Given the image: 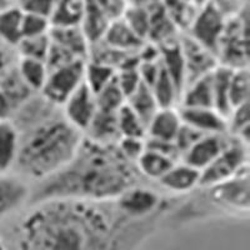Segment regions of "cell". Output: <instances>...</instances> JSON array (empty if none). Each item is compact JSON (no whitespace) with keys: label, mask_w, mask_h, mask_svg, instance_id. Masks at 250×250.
Listing matches in <instances>:
<instances>
[{"label":"cell","mask_w":250,"mask_h":250,"mask_svg":"<svg viewBox=\"0 0 250 250\" xmlns=\"http://www.w3.org/2000/svg\"><path fill=\"white\" fill-rule=\"evenodd\" d=\"M18 225V250H134L158 215L131 219L115 200L31 203Z\"/></svg>","instance_id":"obj_1"},{"label":"cell","mask_w":250,"mask_h":250,"mask_svg":"<svg viewBox=\"0 0 250 250\" xmlns=\"http://www.w3.org/2000/svg\"><path fill=\"white\" fill-rule=\"evenodd\" d=\"M139 171L118 150L84 137L74 159L66 167L40 180L31 191L29 204L48 199L110 202L138 184Z\"/></svg>","instance_id":"obj_2"},{"label":"cell","mask_w":250,"mask_h":250,"mask_svg":"<svg viewBox=\"0 0 250 250\" xmlns=\"http://www.w3.org/2000/svg\"><path fill=\"white\" fill-rule=\"evenodd\" d=\"M25 124L19 133V153L15 167L29 179L44 180L54 175L74 159L84 134L74 128L54 105L42 98L21 104Z\"/></svg>","instance_id":"obj_3"},{"label":"cell","mask_w":250,"mask_h":250,"mask_svg":"<svg viewBox=\"0 0 250 250\" xmlns=\"http://www.w3.org/2000/svg\"><path fill=\"white\" fill-rule=\"evenodd\" d=\"M249 24H248V10L245 9L236 17L227 20L224 34H223L216 59L219 65L229 69H245L249 62Z\"/></svg>","instance_id":"obj_4"},{"label":"cell","mask_w":250,"mask_h":250,"mask_svg":"<svg viewBox=\"0 0 250 250\" xmlns=\"http://www.w3.org/2000/svg\"><path fill=\"white\" fill-rule=\"evenodd\" d=\"M248 145L231 138L227 148L200 171V188H209L230 179L236 174L249 168Z\"/></svg>","instance_id":"obj_5"},{"label":"cell","mask_w":250,"mask_h":250,"mask_svg":"<svg viewBox=\"0 0 250 250\" xmlns=\"http://www.w3.org/2000/svg\"><path fill=\"white\" fill-rule=\"evenodd\" d=\"M85 64V60H77L68 65L49 70L45 84L40 90L42 97L62 108L68 98L84 82Z\"/></svg>","instance_id":"obj_6"},{"label":"cell","mask_w":250,"mask_h":250,"mask_svg":"<svg viewBox=\"0 0 250 250\" xmlns=\"http://www.w3.org/2000/svg\"><path fill=\"white\" fill-rule=\"evenodd\" d=\"M209 190V199L228 213L249 211V168L244 169L230 179L205 188Z\"/></svg>","instance_id":"obj_7"},{"label":"cell","mask_w":250,"mask_h":250,"mask_svg":"<svg viewBox=\"0 0 250 250\" xmlns=\"http://www.w3.org/2000/svg\"><path fill=\"white\" fill-rule=\"evenodd\" d=\"M227 20L213 4L208 3L198 8V12L188 29V35L216 55L219 43L224 34Z\"/></svg>","instance_id":"obj_8"},{"label":"cell","mask_w":250,"mask_h":250,"mask_svg":"<svg viewBox=\"0 0 250 250\" xmlns=\"http://www.w3.org/2000/svg\"><path fill=\"white\" fill-rule=\"evenodd\" d=\"M119 210L131 219H148L158 215L163 199L158 191L135 185L115 199Z\"/></svg>","instance_id":"obj_9"},{"label":"cell","mask_w":250,"mask_h":250,"mask_svg":"<svg viewBox=\"0 0 250 250\" xmlns=\"http://www.w3.org/2000/svg\"><path fill=\"white\" fill-rule=\"evenodd\" d=\"M62 115L74 128L85 133L98 111L97 100L85 82L71 94L62 106Z\"/></svg>","instance_id":"obj_10"},{"label":"cell","mask_w":250,"mask_h":250,"mask_svg":"<svg viewBox=\"0 0 250 250\" xmlns=\"http://www.w3.org/2000/svg\"><path fill=\"white\" fill-rule=\"evenodd\" d=\"M180 48L185 64V88L196 79L210 74L219 65L216 55L213 51L208 50L199 43H196L189 35L183 38Z\"/></svg>","instance_id":"obj_11"},{"label":"cell","mask_w":250,"mask_h":250,"mask_svg":"<svg viewBox=\"0 0 250 250\" xmlns=\"http://www.w3.org/2000/svg\"><path fill=\"white\" fill-rule=\"evenodd\" d=\"M231 138L233 137L228 133L207 134L200 138L189 150L185 151L180 159L185 164L202 171L227 148Z\"/></svg>","instance_id":"obj_12"},{"label":"cell","mask_w":250,"mask_h":250,"mask_svg":"<svg viewBox=\"0 0 250 250\" xmlns=\"http://www.w3.org/2000/svg\"><path fill=\"white\" fill-rule=\"evenodd\" d=\"M179 110L183 124H187L203 134L227 133V118L214 108H187Z\"/></svg>","instance_id":"obj_13"},{"label":"cell","mask_w":250,"mask_h":250,"mask_svg":"<svg viewBox=\"0 0 250 250\" xmlns=\"http://www.w3.org/2000/svg\"><path fill=\"white\" fill-rule=\"evenodd\" d=\"M31 189L20 176L0 174V218L29 202Z\"/></svg>","instance_id":"obj_14"},{"label":"cell","mask_w":250,"mask_h":250,"mask_svg":"<svg viewBox=\"0 0 250 250\" xmlns=\"http://www.w3.org/2000/svg\"><path fill=\"white\" fill-rule=\"evenodd\" d=\"M159 185L164 190L173 194H188L199 188L200 171L185 163H178L160 178Z\"/></svg>","instance_id":"obj_15"},{"label":"cell","mask_w":250,"mask_h":250,"mask_svg":"<svg viewBox=\"0 0 250 250\" xmlns=\"http://www.w3.org/2000/svg\"><path fill=\"white\" fill-rule=\"evenodd\" d=\"M183 122L179 110L174 108H159L146 126V139L174 143Z\"/></svg>","instance_id":"obj_16"},{"label":"cell","mask_w":250,"mask_h":250,"mask_svg":"<svg viewBox=\"0 0 250 250\" xmlns=\"http://www.w3.org/2000/svg\"><path fill=\"white\" fill-rule=\"evenodd\" d=\"M111 20L104 13L97 0H85V10L83 15L80 29L85 35L89 45L102 42Z\"/></svg>","instance_id":"obj_17"},{"label":"cell","mask_w":250,"mask_h":250,"mask_svg":"<svg viewBox=\"0 0 250 250\" xmlns=\"http://www.w3.org/2000/svg\"><path fill=\"white\" fill-rule=\"evenodd\" d=\"M49 38L51 43L70 51L79 59H88L90 45L80 26H51Z\"/></svg>","instance_id":"obj_18"},{"label":"cell","mask_w":250,"mask_h":250,"mask_svg":"<svg viewBox=\"0 0 250 250\" xmlns=\"http://www.w3.org/2000/svg\"><path fill=\"white\" fill-rule=\"evenodd\" d=\"M102 42L110 48L124 51V53H130V54L134 51H139L145 44L144 40L140 39L129 28L123 18L111 21Z\"/></svg>","instance_id":"obj_19"},{"label":"cell","mask_w":250,"mask_h":250,"mask_svg":"<svg viewBox=\"0 0 250 250\" xmlns=\"http://www.w3.org/2000/svg\"><path fill=\"white\" fill-rule=\"evenodd\" d=\"M19 153V131L13 120H0V174L15 167Z\"/></svg>","instance_id":"obj_20"},{"label":"cell","mask_w":250,"mask_h":250,"mask_svg":"<svg viewBox=\"0 0 250 250\" xmlns=\"http://www.w3.org/2000/svg\"><path fill=\"white\" fill-rule=\"evenodd\" d=\"M88 139L103 145H117L122 139L118 129L117 113H105L98 110L93 122L86 129Z\"/></svg>","instance_id":"obj_21"},{"label":"cell","mask_w":250,"mask_h":250,"mask_svg":"<svg viewBox=\"0 0 250 250\" xmlns=\"http://www.w3.org/2000/svg\"><path fill=\"white\" fill-rule=\"evenodd\" d=\"M214 71V70H213ZM210 74L196 79L184 89L182 94V106L187 108H214L213 79Z\"/></svg>","instance_id":"obj_22"},{"label":"cell","mask_w":250,"mask_h":250,"mask_svg":"<svg viewBox=\"0 0 250 250\" xmlns=\"http://www.w3.org/2000/svg\"><path fill=\"white\" fill-rule=\"evenodd\" d=\"M24 12L20 6L5 9L0 12V42L5 45L17 48L23 39Z\"/></svg>","instance_id":"obj_23"},{"label":"cell","mask_w":250,"mask_h":250,"mask_svg":"<svg viewBox=\"0 0 250 250\" xmlns=\"http://www.w3.org/2000/svg\"><path fill=\"white\" fill-rule=\"evenodd\" d=\"M176 162L178 160L170 156L145 148L144 153L135 163V167L140 174L149 179L159 180Z\"/></svg>","instance_id":"obj_24"},{"label":"cell","mask_w":250,"mask_h":250,"mask_svg":"<svg viewBox=\"0 0 250 250\" xmlns=\"http://www.w3.org/2000/svg\"><path fill=\"white\" fill-rule=\"evenodd\" d=\"M125 103L130 106L131 110L137 114L140 120L144 123L145 128L148 126L149 122L154 117V114L159 109V105L156 103L150 86H148L143 82L140 83L139 86L135 89V91L131 94Z\"/></svg>","instance_id":"obj_25"},{"label":"cell","mask_w":250,"mask_h":250,"mask_svg":"<svg viewBox=\"0 0 250 250\" xmlns=\"http://www.w3.org/2000/svg\"><path fill=\"white\" fill-rule=\"evenodd\" d=\"M85 0H57L50 17L51 26H80Z\"/></svg>","instance_id":"obj_26"},{"label":"cell","mask_w":250,"mask_h":250,"mask_svg":"<svg viewBox=\"0 0 250 250\" xmlns=\"http://www.w3.org/2000/svg\"><path fill=\"white\" fill-rule=\"evenodd\" d=\"M231 73H233V69L218 65L211 74L214 109L225 118H228L231 111L230 104H229V82H230Z\"/></svg>","instance_id":"obj_27"},{"label":"cell","mask_w":250,"mask_h":250,"mask_svg":"<svg viewBox=\"0 0 250 250\" xmlns=\"http://www.w3.org/2000/svg\"><path fill=\"white\" fill-rule=\"evenodd\" d=\"M17 69L20 78L31 91H40L43 89L49 73L45 62L20 58Z\"/></svg>","instance_id":"obj_28"},{"label":"cell","mask_w":250,"mask_h":250,"mask_svg":"<svg viewBox=\"0 0 250 250\" xmlns=\"http://www.w3.org/2000/svg\"><path fill=\"white\" fill-rule=\"evenodd\" d=\"M153 91L154 97H155L156 103L159 108H174L176 99H180V94L174 84L173 79L169 77L160 62V69L158 73L155 82L150 86Z\"/></svg>","instance_id":"obj_29"},{"label":"cell","mask_w":250,"mask_h":250,"mask_svg":"<svg viewBox=\"0 0 250 250\" xmlns=\"http://www.w3.org/2000/svg\"><path fill=\"white\" fill-rule=\"evenodd\" d=\"M117 70L111 66L97 62H86L84 82L89 86L94 95H97L102 89L105 88L115 78Z\"/></svg>","instance_id":"obj_30"},{"label":"cell","mask_w":250,"mask_h":250,"mask_svg":"<svg viewBox=\"0 0 250 250\" xmlns=\"http://www.w3.org/2000/svg\"><path fill=\"white\" fill-rule=\"evenodd\" d=\"M117 123L122 138H145L146 128L144 123L126 103L117 111Z\"/></svg>","instance_id":"obj_31"},{"label":"cell","mask_w":250,"mask_h":250,"mask_svg":"<svg viewBox=\"0 0 250 250\" xmlns=\"http://www.w3.org/2000/svg\"><path fill=\"white\" fill-rule=\"evenodd\" d=\"M250 79L249 69H236L233 70L229 82V104L233 110L236 106L249 102Z\"/></svg>","instance_id":"obj_32"},{"label":"cell","mask_w":250,"mask_h":250,"mask_svg":"<svg viewBox=\"0 0 250 250\" xmlns=\"http://www.w3.org/2000/svg\"><path fill=\"white\" fill-rule=\"evenodd\" d=\"M98 110L105 113H117L125 104L126 99L117 82V75L108 85L95 95Z\"/></svg>","instance_id":"obj_33"},{"label":"cell","mask_w":250,"mask_h":250,"mask_svg":"<svg viewBox=\"0 0 250 250\" xmlns=\"http://www.w3.org/2000/svg\"><path fill=\"white\" fill-rule=\"evenodd\" d=\"M123 19L129 28L145 42V38L149 37V29H150V13L148 6L129 5L125 10Z\"/></svg>","instance_id":"obj_34"},{"label":"cell","mask_w":250,"mask_h":250,"mask_svg":"<svg viewBox=\"0 0 250 250\" xmlns=\"http://www.w3.org/2000/svg\"><path fill=\"white\" fill-rule=\"evenodd\" d=\"M15 49L19 51L20 58L46 62L50 49V38L49 34L34 38H23Z\"/></svg>","instance_id":"obj_35"},{"label":"cell","mask_w":250,"mask_h":250,"mask_svg":"<svg viewBox=\"0 0 250 250\" xmlns=\"http://www.w3.org/2000/svg\"><path fill=\"white\" fill-rule=\"evenodd\" d=\"M249 102L244 103L242 105L236 106L227 118V133L230 137L236 138L240 133L249 129L250 114H249Z\"/></svg>","instance_id":"obj_36"},{"label":"cell","mask_w":250,"mask_h":250,"mask_svg":"<svg viewBox=\"0 0 250 250\" xmlns=\"http://www.w3.org/2000/svg\"><path fill=\"white\" fill-rule=\"evenodd\" d=\"M51 24L48 18L24 12L23 38H34L49 34Z\"/></svg>","instance_id":"obj_37"},{"label":"cell","mask_w":250,"mask_h":250,"mask_svg":"<svg viewBox=\"0 0 250 250\" xmlns=\"http://www.w3.org/2000/svg\"><path fill=\"white\" fill-rule=\"evenodd\" d=\"M118 150L128 162L135 164L145 150V139L143 138H122L117 144Z\"/></svg>","instance_id":"obj_38"},{"label":"cell","mask_w":250,"mask_h":250,"mask_svg":"<svg viewBox=\"0 0 250 250\" xmlns=\"http://www.w3.org/2000/svg\"><path fill=\"white\" fill-rule=\"evenodd\" d=\"M204 135H207V134L200 133V131L195 130V129L191 128V126H189L187 124H182V126L179 129V133H178L175 140H174V145H175L176 150L179 151L180 158H182V155L185 151L189 150Z\"/></svg>","instance_id":"obj_39"},{"label":"cell","mask_w":250,"mask_h":250,"mask_svg":"<svg viewBox=\"0 0 250 250\" xmlns=\"http://www.w3.org/2000/svg\"><path fill=\"white\" fill-rule=\"evenodd\" d=\"M55 3L57 0H24L19 6L23 12L40 15L50 20Z\"/></svg>","instance_id":"obj_40"},{"label":"cell","mask_w":250,"mask_h":250,"mask_svg":"<svg viewBox=\"0 0 250 250\" xmlns=\"http://www.w3.org/2000/svg\"><path fill=\"white\" fill-rule=\"evenodd\" d=\"M209 3L213 4L227 19L236 17L247 9L245 0H210Z\"/></svg>","instance_id":"obj_41"},{"label":"cell","mask_w":250,"mask_h":250,"mask_svg":"<svg viewBox=\"0 0 250 250\" xmlns=\"http://www.w3.org/2000/svg\"><path fill=\"white\" fill-rule=\"evenodd\" d=\"M12 105L8 102L6 97L3 94V91L0 90V120L9 119L10 113H12Z\"/></svg>","instance_id":"obj_42"},{"label":"cell","mask_w":250,"mask_h":250,"mask_svg":"<svg viewBox=\"0 0 250 250\" xmlns=\"http://www.w3.org/2000/svg\"><path fill=\"white\" fill-rule=\"evenodd\" d=\"M8 60H9L8 53H5L3 49H0V74L3 75V78L8 74L9 71H10L6 69L8 68Z\"/></svg>","instance_id":"obj_43"},{"label":"cell","mask_w":250,"mask_h":250,"mask_svg":"<svg viewBox=\"0 0 250 250\" xmlns=\"http://www.w3.org/2000/svg\"><path fill=\"white\" fill-rule=\"evenodd\" d=\"M13 6H19V0H0V12Z\"/></svg>","instance_id":"obj_44"},{"label":"cell","mask_w":250,"mask_h":250,"mask_svg":"<svg viewBox=\"0 0 250 250\" xmlns=\"http://www.w3.org/2000/svg\"><path fill=\"white\" fill-rule=\"evenodd\" d=\"M159 0H128L129 5H138V6H149L151 4L156 3Z\"/></svg>","instance_id":"obj_45"},{"label":"cell","mask_w":250,"mask_h":250,"mask_svg":"<svg viewBox=\"0 0 250 250\" xmlns=\"http://www.w3.org/2000/svg\"><path fill=\"white\" fill-rule=\"evenodd\" d=\"M210 1V0H194V4H195L198 8H200V6L205 5V4H208Z\"/></svg>","instance_id":"obj_46"},{"label":"cell","mask_w":250,"mask_h":250,"mask_svg":"<svg viewBox=\"0 0 250 250\" xmlns=\"http://www.w3.org/2000/svg\"><path fill=\"white\" fill-rule=\"evenodd\" d=\"M0 250H6V247H5V244H4L1 236H0Z\"/></svg>","instance_id":"obj_47"},{"label":"cell","mask_w":250,"mask_h":250,"mask_svg":"<svg viewBox=\"0 0 250 250\" xmlns=\"http://www.w3.org/2000/svg\"><path fill=\"white\" fill-rule=\"evenodd\" d=\"M183 1H185V3H191V4H194V0H183ZM194 5H195V4H194ZM196 6V5H195Z\"/></svg>","instance_id":"obj_48"},{"label":"cell","mask_w":250,"mask_h":250,"mask_svg":"<svg viewBox=\"0 0 250 250\" xmlns=\"http://www.w3.org/2000/svg\"><path fill=\"white\" fill-rule=\"evenodd\" d=\"M23 1H24V0H19V5H20V4H21V3H23Z\"/></svg>","instance_id":"obj_49"},{"label":"cell","mask_w":250,"mask_h":250,"mask_svg":"<svg viewBox=\"0 0 250 250\" xmlns=\"http://www.w3.org/2000/svg\"><path fill=\"white\" fill-rule=\"evenodd\" d=\"M126 1H128V0H126Z\"/></svg>","instance_id":"obj_50"}]
</instances>
